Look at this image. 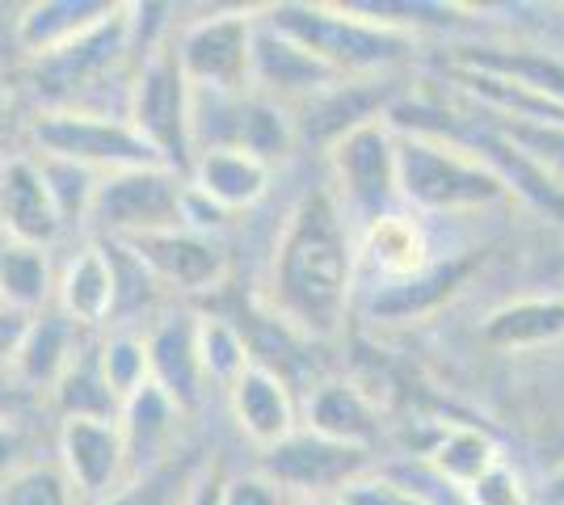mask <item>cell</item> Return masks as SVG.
Returning <instances> with one entry per match:
<instances>
[{"instance_id": "obj_3", "label": "cell", "mask_w": 564, "mask_h": 505, "mask_svg": "<svg viewBox=\"0 0 564 505\" xmlns=\"http://www.w3.org/2000/svg\"><path fill=\"white\" fill-rule=\"evenodd\" d=\"M397 190L409 207L438 216L476 211L510 198L497 173H489L476 156L430 135H397Z\"/></svg>"}, {"instance_id": "obj_20", "label": "cell", "mask_w": 564, "mask_h": 505, "mask_svg": "<svg viewBox=\"0 0 564 505\" xmlns=\"http://www.w3.org/2000/svg\"><path fill=\"white\" fill-rule=\"evenodd\" d=\"M182 413L169 405L152 384L131 392L118 405V433H122V455H127V476H143L152 468L169 463V442L177 430Z\"/></svg>"}, {"instance_id": "obj_23", "label": "cell", "mask_w": 564, "mask_h": 505, "mask_svg": "<svg viewBox=\"0 0 564 505\" xmlns=\"http://www.w3.org/2000/svg\"><path fill=\"white\" fill-rule=\"evenodd\" d=\"M480 337L494 350H540L564 337V295H535V299H514L501 304L497 312L485 316Z\"/></svg>"}, {"instance_id": "obj_40", "label": "cell", "mask_w": 564, "mask_h": 505, "mask_svg": "<svg viewBox=\"0 0 564 505\" xmlns=\"http://www.w3.org/2000/svg\"><path fill=\"white\" fill-rule=\"evenodd\" d=\"M337 505H400L404 502V488L392 481H379V476H358L350 481L337 497Z\"/></svg>"}, {"instance_id": "obj_6", "label": "cell", "mask_w": 564, "mask_h": 505, "mask_svg": "<svg viewBox=\"0 0 564 505\" xmlns=\"http://www.w3.org/2000/svg\"><path fill=\"white\" fill-rule=\"evenodd\" d=\"M30 140H34V156L72 161L97 177L161 165L131 131V122L118 114H97V110H43L39 122L30 127Z\"/></svg>"}, {"instance_id": "obj_43", "label": "cell", "mask_w": 564, "mask_h": 505, "mask_svg": "<svg viewBox=\"0 0 564 505\" xmlns=\"http://www.w3.org/2000/svg\"><path fill=\"white\" fill-rule=\"evenodd\" d=\"M224 481H228V476L219 472V463H215V468H203V472H194L177 505H224Z\"/></svg>"}, {"instance_id": "obj_11", "label": "cell", "mask_w": 564, "mask_h": 505, "mask_svg": "<svg viewBox=\"0 0 564 505\" xmlns=\"http://www.w3.org/2000/svg\"><path fill=\"white\" fill-rule=\"evenodd\" d=\"M337 76L329 64H321L316 55H307L300 43H291L274 25L253 18V39H249V94L265 97L286 110V101H312L316 94L333 89Z\"/></svg>"}, {"instance_id": "obj_30", "label": "cell", "mask_w": 564, "mask_h": 505, "mask_svg": "<svg viewBox=\"0 0 564 505\" xmlns=\"http://www.w3.org/2000/svg\"><path fill=\"white\" fill-rule=\"evenodd\" d=\"M47 396L59 413V421H68V417H118L115 392L106 387L101 366H97V345H80V354L55 380Z\"/></svg>"}, {"instance_id": "obj_14", "label": "cell", "mask_w": 564, "mask_h": 505, "mask_svg": "<svg viewBox=\"0 0 564 505\" xmlns=\"http://www.w3.org/2000/svg\"><path fill=\"white\" fill-rule=\"evenodd\" d=\"M148 359V384L165 396L177 413H194L203 405V366L194 354V316H165L143 337Z\"/></svg>"}, {"instance_id": "obj_10", "label": "cell", "mask_w": 564, "mask_h": 505, "mask_svg": "<svg viewBox=\"0 0 564 505\" xmlns=\"http://www.w3.org/2000/svg\"><path fill=\"white\" fill-rule=\"evenodd\" d=\"M59 472L68 476L72 493L80 505H94L110 497L127 481V455H122V433L118 417H68L55 433Z\"/></svg>"}, {"instance_id": "obj_33", "label": "cell", "mask_w": 564, "mask_h": 505, "mask_svg": "<svg viewBox=\"0 0 564 505\" xmlns=\"http://www.w3.org/2000/svg\"><path fill=\"white\" fill-rule=\"evenodd\" d=\"M34 165L43 173V186H47V198L59 223H85L101 177L89 173V168L72 165V161H55V156H34Z\"/></svg>"}, {"instance_id": "obj_37", "label": "cell", "mask_w": 564, "mask_h": 505, "mask_svg": "<svg viewBox=\"0 0 564 505\" xmlns=\"http://www.w3.org/2000/svg\"><path fill=\"white\" fill-rule=\"evenodd\" d=\"M189 476L194 472L177 468V463H161V468H152L143 476H127L110 497H101L94 505H177L182 493H186Z\"/></svg>"}, {"instance_id": "obj_17", "label": "cell", "mask_w": 564, "mask_h": 505, "mask_svg": "<svg viewBox=\"0 0 564 505\" xmlns=\"http://www.w3.org/2000/svg\"><path fill=\"white\" fill-rule=\"evenodd\" d=\"M228 400H232V417H236V426H240V433H245L249 442H258L261 451H270L286 433L300 430L291 387H286V380H282L279 371H265L261 362H253V366L228 387Z\"/></svg>"}, {"instance_id": "obj_46", "label": "cell", "mask_w": 564, "mask_h": 505, "mask_svg": "<svg viewBox=\"0 0 564 505\" xmlns=\"http://www.w3.org/2000/svg\"><path fill=\"white\" fill-rule=\"evenodd\" d=\"M400 505H438V502H430L425 493H417V488H404V502Z\"/></svg>"}, {"instance_id": "obj_31", "label": "cell", "mask_w": 564, "mask_h": 505, "mask_svg": "<svg viewBox=\"0 0 564 505\" xmlns=\"http://www.w3.org/2000/svg\"><path fill=\"white\" fill-rule=\"evenodd\" d=\"M430 463H434L438 481H447L468 493L485 472H494L497 463H501V455H497L489 433H480L476 426H451V430L438 438V447L430 451Z\"/></svg>"}, {"instance_id": "obj_18", "label": "cell", "mask_w": 564, "mask_h": 505, "mask_svg": "<svg viewBox=\"0 0 564 505\" xmlns=\"http://www.w3.org/2000/svg\"><path fill=\"white\" fill-rule=\"evenodd\" d=\"M76 354H80V329L72 320H64L55 308H43L39 316H25L22 337H18L13 359H9V371L34 396H43L68 371Z\"/></svg>"}, {"instance_id": "obj_19", "label": "cell", "mask_w": 564, "mask_h": 505, "mask_svg": "<svg viewBox=\"0 0 564 505\" xmlns=\"http://www.w3.org/2000/svg\"><path fill=\"white\" fill-rule=\"evenodd\" d=\"M55 312L72 320L80 333L101 329L106 320H115V270L101 241L85 244L72 253V262L55 278Z\"/></svg>"}, {"instance_id": "obj_27", "label": "cell", "mask_w": 564, "mask_h": 505, "mask_svg": "<svg viewBox=\"0 0 564 505\" xmlns=\"http://www.w3.org/2000/svg\"><path fill=\"white\" fill-rule=\"evenodd\" d=\"M447 73L459 94H468L471 101H480L485 110L501 114L497 122H564L561 101H552V97H543V94H531V89H522L514 80H501V76H489V73H471V68H455V64H451Z\"/></svg>"}, {"instance_id": "obj_28", "label": "cell", "mask_w": 564, "mask_h": 505, "mask_svg": "<svg viewBox=\"0 0 564 505\" xmlns=\"http://www.w3.org/2000/svg\"><path fill=\"white\" fill-rule=\"evenodd\" d=\"M354 262L371 265L392 283H404V278L425 270L422 228L409 216H397V211L379 216L376 223H367V241H362V253H354Z\"/></svg>"}, {"instance_id": "obj_36", "label": "cell", "mask_w": 564, "mask_h": 505, "mask_svg": "<svg viewBox=\"0 0 564 505\" xmlns=\"http://www.w3.org/2000/svg\"><path fill=\"white\" fill-rule=\"evenodd\" d=\"M489 127L564 186V122H489Z\"/></svg>"}, {"instance_id": "obj_2", "label": "cell", "mask_w": 564, "mask_h": 505, "mask_svg": "<svg viewBox=\"0 0 564 505\" xmlns=\"http://www.w3.org/2000/svg\"><path fill=\"white\" fill-rule=\"evenodd\" d=\"M261 22L274 25L291 43H300L307 55H316L321 64H329L337 76H371L388 73L392 64L409 59V51L417 47L413 34H400L388 25H376L367 18H354L346 4H304V0H286L270 4L261 13Z\"/></svg>"}, {"instance_id": "obj_22", "label": "cell", "mask_w": 564, "mask_h": 505, "mask_svg": "<svg viewBox=\"0 0 564 505\" xmlns=\"http://www.w3.org/2000/svg\"><path fill=\"white\" fill-rule=\"evenodd\" d=\"M307 430L341 447H354V451H371L379 442V405L367 400L362 387L325 384L312 396Z\"/></svg>"}, {"instance_id": "obj_39", "label": "cell", "mask_w": 564, "mask_h": 505, "mask_svg": "<svg viewBox=\"0 0 564 505\" xmlns=\"http://www.w3.org/2000/svg\"><path fill=\"white\" fill-rule=\"evenodd\" d=\"M224 505H291V497L274 488L265 476H232L224 481Z\"/></svg>"}, {"instance_id": "obj_24", "label": "cell", "mask_w": 564, "mask_h": 505, "mask_svg": "<svg viewBox=\"0 0 564 505\" xmlns=\"http://www.w3.org/2000/svg\"><path fill=\"white\" fill-rule=\"evenodd\" d=\"M455 68H471V73H489L501 80H514L531 94H543L564 106V64L543 55V51L527 47H459L451 55Z\"/></svg>"}, {"instance_id": "obj_47", "label": "cell", "mask_w": 564, "mask_h": 505, "mask_svg": "<svg viewBox=\"0 0 564 505\" xmlns=\"http://www.w3.org/2000/svg\"><path fill=\"white\" fill-rule=\"evenodd\" d=\"M291 505H337L333 497H307V502H291Z\"/></svg>"}, {"instance_id": "obj_29", "label": "cell", "mask_w": 564, "mask_h": 505, "mask_svg": "<svg viewBox=\"0 0 564 505\" xmlns=\"http://www.w3.org/2000/svg\"><path fill=\"white\" fill-rule=\"evenodd\" d=\"M194 354L203 366V380L219 387H232L253 366L245 329L224 316H194Z\"/></svg>"}, {"instance_id": "obj_35", "label": "cell", "mask_w": 564, "mask_h": 505, "mask_svg": "<svg viewBox=\"0 0 564 505\" xmlns=\"http://www.w3.org/2000/svg\"><path fill=\"white\" fill-rule=\"evenodd\" d=\"M0 505H80V497L55 463H25L0 481Z\"/></svg>"}, {"instance_id": "obj_7", "label": "cell", "mask_w": 564, "mask_h": 505, "mask_svg": "<svg viewBox=\"0 0 564 505\" xmlns=\"http://www.w3.org/2000/svg\"><path fill=\"white\" fill-rule=\"evenodd\" d=\"M253 13H212L169 39L173 59L194 94H249Z\"/></svg>"}, {"instance_id": "obj_13", "label": "cell", "mask_w": 564, "mask_h": 505, "mask_svg": "<svg viewBox=\"0 0 564 505\" xmlns=\"http://www.w3.org/2000/svg\"><path fill=\"white\" fill-rule=\"evenodd\" d=\"M392 97H397V89L388 80H371V76L337 80L333 89H325V94H316L312 101L300 106V119H291L295 122V140L333 147L354 127L383 119L392 110Z\"/></svg>"}, {"instance_id": "obj_25", "label": "cell", "mask_w": 564, "mask_h": 505, "mask_svg": "<svg viewBox=\"0 0 564 505\" xmlns=\"http://www.w3.org/2000/svg\"><path fill=\"white\" fill-rule=\"evenodd\" d=\"M480 265V257H459V262L447 265H425L422 274L404 278V283H392L383 287L371 299V316H383V320H413V316L434 312L443 299H451L455 290L471 278V270Z\"/></svg>"}, {"instance_id": "obj_48", "label": "cell", "mask_w": 564, "mask_h": 505, "mask_svg": "<svg viewBox=\"0 0 564 505\" xmlns=\"http://www.w3.org/2000/svg\"><path fill=\"white\" fill-rule=\"evenodd\" d=\"M0 110H4V94H0Z\"/></svg>"}, {"instance_id": "obj_49", "label": "cell", "mask_w": 564, "mask_h": 505, "mask_svg": "<svg viewBox=\"0 0 564 505\" xmlns=\"http://www.w3.org/2000/svg\"><path fill=\"white\" fill-rule=\"evenodd\" d=\"M0 312H4V308H0Z\"/></svg>"}, {"instance_id": "obj_32", "label": "cell", "mask_w": 564, "mask_h": 505, "mask_svg": "<svg viewBox=\"0 0 564 505\" xmlns=\"http://www.w3.org/2000/svg\"><path fill=\"white\" fill-rule=\"evenodd\" d=\"M354 18H367L376 25L400 30V34H413L409 25H468L471 9L459 4H438V0H350L346 4Z\"/></svg>"}, {"instance_id": "obj_1", "label": "cell", "mask_w": 564, "mask_h": 505, "mask_svg": "<svg viewBox=\"0 0 564 505\" xmlns=\"http://www.w3.org/2000/svg\"><path fill=\"white\" fill-rule=\"evenodd\" d=\"M354 244L329 190H307L274 249V320L304 337H333L354 299Z\"/></svg>"}, {"instance_id": "obj_26", "label": "cell", "mask_w": 564, "mask_h": 505, "mask_svg": "<svg viewBox=\"0 0 564 505\" xmlns=\"http://www.w3.org/2000/svg\"><path fill=\"white\" fill-rule=\"evenodd\" d=\"M55 299V270L47 249L4 244L0 249V308L18 316H39Z\"/></svg>"}, {"instance_id": "obj_34", "label": "cell", "mask_w": 564, "mask_h": 505, "mask_svg": "<svg viewBox=\"0 0 564 505\" xmlns=\"http://www.w3.org/2000/svg\"><path fill=\"white\" fill-rule=\"evenodd\" d=\"M97 366L101 380L115 392V400L122 405L131 392H140L148 384V359H143V337L135 333H115L97 345Z\"/></svg>"}, {"instance_id": "obj_8", "label": "cell", "mask_w": 564, "mask_h": 505, "mask_svg": "<svg viewBox=\"0 0 564 505\" xmlns=\"http://www.w3.org/2000/svg\"><path fill=\"white\" fill-rule=\"evenodd\" d=\"M367 455L371 451H354L341 442H329L312 430L286 433L270 451H261L258 476L282 488L286 497H337L350 481L367 472Z\"/></svg>"}, {"instance_id": "obj_42", "label": "cell", "mask_w": 564, "mask_h": 505, "mask_svg": "<svg viewBox=\"0 0 564 505\" xmlns=\"http://www.w3.org/2000/svg\"><path fill=\"white\" fill-rule=\"evenodd\" d=\"M39 400L43 396H34L9 366H0V421H25V413L34 409Z\"/></svg>"}, {"instance_id": "obj_41", "label": "cell", "mask_w": 564, "mask_h": 505, "mask_svg": "<svg viewBox=\"0 0 564 505\" xmlns=\"http://www.w3.org/2000/svg\"><path fill=\"white\" fill-rule=\"evenodd\" d=\"M25 463H34V459H30L25 421H0V481H9Z\"/></svg>"}, {"instance_id": "obj_9", "label": "cell", "mask_w": 564, "mask_h": 505, "mask_svg": "<svg viewBox=\"0 0 564 505\" xmlns=\"http://www.w3.org/2000/svg\"><path fill=\"white\" fill-rule=\"evenodd\" d=\"M333 182L346 194V207L358 211L367 223L379 216H392V202L400 198L397 190V131L383 119L362 122L346 131L337 144L329 147Z\"/></svg>"}, {"instance_id": "obj_44", "label": "cell", "mask_w": 564, "mask_h": 505, "mask_svg": "<svg viewBox=\"0 0 564 505\" xmlns=\"http://www.w3.org/2000/svg\"><path fill=\"white\" fill-rule=\"evenodd\" d=\"M22 325H25V316L0 312V366H9V359H13V345H18V337H22Z\"/></svg>"}, {"instance_id": "obj_16", "label": "cell", "mask_w": 564, "mask_h": 505, "mask_svg": "<svg viewBox=\"0 0 564 505\" xmlns=\"http://www.w3.org/2000/svg\"><path fill=\"white\" fill-rule=\"evenodd\" d=\"M118 4L110 0H34L13 22V43L30 59H43L51 51L72 47L76 39L94 34L101 22L115 18Z\"/></svg>"}, {"instance_id": "obj_45", "label": "cell", "mask_w": 564, "mask_h": 505, "mask_svg": "<svg viewBox=\"0 0 564 505\" xmlns=\"http://www.w3.org/2000/svg\"><path fill=\"white\" fill-rule=\"evenodd\" d=\"M543 502L547 505H564V463L547 476V488H543Z\"/></svg>"}, {"instance_id": "obj_12", "label": "cell", "mask_w": 564, "mask_h": 505, "mask_svg": "<svg viewBox=\"0 0 564 505\" xmlns=\"http://www.w3.org/2000/svg\"><path fill=\"white\" fill-rule=\"evenodd\" d=\"M127 244L143 270L156 278V287H173L198 295V290H215L228 274V257L212 237H198L186 228L173 232H156V237H140V241H118Z\"/></svg>"}, {"instance_id": "obj_5", "label": "cell", "mask_w": 564, "mask_h": 505, "mask_svg": "<svg viewBox=\"0 0 564 505\" xmlns=\"http://www.w3.org/2000/svg\"><path fill=\"white\" fill-rule=\"evenodd\" d=\"M182 190L186 177L165 165L122 168L101 177L85 223H94L106 241H140L182 228Z\"/></svg>"}, {"instance_id": "obj_38", "label": "cell", "mask_w": 564, "mask_h": 505, "mask_svg": "<svg viewBox=\"0 0 564 505\" xmlns=\"http://www.w3.org/2000/svg\"><path fill=\"white\" fill-rule=\"evenodd\" d=\"M471 505H527V493H522V481L506 463H497L494 472H485L480 481L468 488Z\"/></svg>"}, {"instance_id": "obj_21", "label": "cell", "mask_w": 564, "mask_h": 505, "mask_svg": "<svg viewBox=\"0 0 564 505\" xmlns=\"http://www.w3.org/2000/svg\"><path fill=\"white\" fill-rule=\"evenodd\" d=\"M186 186L232 216V211L253 207L261 194L270 190V165L249 152H236V147H212V152L194 156Z\"/></svg>"}, {"instance_id": "obj_4", "label": "cell", "mask_w": 564, "mask_h": 505, "mask_svg": "<svg viewBox=\"0 0 564 505\" xmlns=\"http://www.w3.org/2000/svg\"><path fill=\"white\" fill-rule=\"evenodd\" d=\"M189 106L194 89L173 59L169 39L156 51H148L140 68L131 76V94H127V122L140 135L148 152L173 168L177 177H186L194 165V144H189Z\"/></svg>"}, {"instance_id": "obj_15", "label": "cell", "mask_w": 564, "mask_h": 505, "mask_svg": "<svg viewBox=\"0 0 564 505\" xmlns=\"http://www.w3.org/2000/svg\"><path fill=\"white\" fill-rule=\"evenodd\" d=\"M0 228L9 244H30V249H47L64 232L34 156H9L0 165Z\"/></svg>"}]
</instances>
